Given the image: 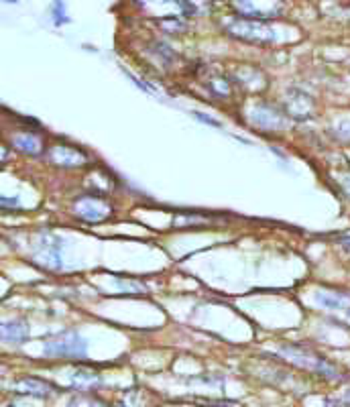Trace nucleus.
I'll return each mask as SVG.
<instances>
[{
    "label": "nucleus",
    "instance_id": "1",
    "mask_svg": "<svg viewBox=\"0 0 350 407\" xmlns=\"http://www.w3.org/2000/svg\"><path fill=\"white\" fill-rule=\"evenodd\" d=\"M45 354L47 356H64V358H78L86 354V342L76 330H66L45 340Z\"/></svg>",
    "mask_w": 350,
    "mask_h": 407
},
{
    "label": "nucleus",
    "instance_id": "2",
    "mask_svg": "<svg viewBox=\"0 0 350 407\" xmlns=\"http://www.w3.org/2000/svg\"><path fill=\"white\" fill-rule=\"evenodd\" d=\"M76 214L82 220H88V222H100V220H104L106 216H110V204L106 202L104 198L86 195V198H80L76 202Z\"/></svg>",
    "mask_w": 350,
    "mask_h": 407
},
{
    "label": "nucleus",
    "instance_id": "3",
    "mask_svg": "<svg viewBox=\"0 0 350 407\" xmlns=\"http://www.w3.org/2000/svg\"><path fill=\"white\" fill-rule=\"evenodd\" d=\"M315 301L322 305V308H328V310H350V293L346 291H338V289H322L318 291Z\"/></svg>",
    "mask_w": 350,
    "mask_h": 407
},
{
    "label": "nucleus",
    "instance_id": "4",
    "mask_svg": "<svg viewBox=\"0 0 350 407\" xmlns=\"http://www.w3.org/2000/svg\"><path fill=\"white\" fill-rule=\"evenodd\" d=\"M52 159L55 161L57 165H61V167H71V165H82V163H86L88 157L82 151L71 149V147H55V149H52Z\"/></svg>",
    "mask_w": 350,
    "mask_h": 407
},
{
    "label": "nucleus",
    "instance_id": "5",
    "mask_svg": "<svg viewBox=\"0 0 350 407\" xmlns=\"http://www.w3.org/2000/svg\"><path fill=\"white\" fill-rule=\"evenodd\" d=\"M29 336V326L23 320H13V322H4L2 324V338L6 342H23Z\"/></svg>",
    "mask_w": 350,
    "mask_h": 407
},
{
    "label": "nucleus",
    "instance_id": "6",
    "mask_svg": "<svg viewBox=\"0 0 350 407\" xmlns=\"http://www.w3.org/2000/svg\"><path fill=\"white\" fill-rule=\"evenodd\" d=\"M15 145H17L20 151H25V153H39V149H41V142L37 141L35 135L33 133H25V135H20L15 139Z\"/></svg>",
    "mask_w": 350,
    "mask_h": 407
},
{
    "label": "nucleus",
    "instance_id": "7",
    "mask_svg": "<svg viewBox=\"0 0 350 407\" xmlns=\"http://www.w3.org/2000/svg\"><path fill=\"white\" fill-rule=\"evenodd\" d=\"M340 188H342V190H344V194L350 198V171H346V174H342V176H340Z\"/></svg>",
    "mask_w": 350,
    "mask_h": 407
},
{
    "label": "nucleus",
    "instance_id": "8",
    "mask_svg": "<svg viewBox=\"0 0 350 407\" xmlns=\"http://www.w3.org/2000/svg\"><path fill=\"white\" fill-rule=\"evenodd\" d=\"M338 243H340V247L344 248V250H349V253H350V232H346V234H342V236L338 238Z\"/></svg>",
    "mask_w": 350,
    "mask_h": 407
},
{
    "label": "nucleus",
    "instance_id": "9",
    "mask_svg": "<svg viewBox=\"0 0 350 407\" xmlns=\"http://www.w3.org/2000/svg\"><path fill=\"white\" fill-rule=\"evenodd\" d=\"M193 114H195L202 123H208V124H214V126H218V123H216V121H212L210 116H206V114H200V112H193Z\"/></svg>",
    "mask_w": 350,
    "mask_h": 407
},
{
    "label": "nucleus",
    "instance_id": "10",
    "mask_svg": "<svg viewBox=\"0 0 350 407\" xmlns=\"http://www.w3.org/2000/svg\"><path fill=\"white\" fill-rule=\"evenodd\" d=\"M340 135H342L344 139H350V123L342 124V126H340Z\"/></svg>",
    "mask_w": 350,
    "mask_h": 407
}]
</instances>
